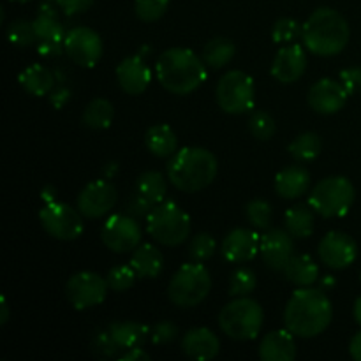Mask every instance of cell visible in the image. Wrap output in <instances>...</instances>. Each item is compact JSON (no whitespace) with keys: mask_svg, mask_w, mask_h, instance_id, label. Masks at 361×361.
Returning a JSON list of instances; mask_svg holds the SVG:
<instances>
[{"mask_svg":"<svg viewBox=\"0 0 361 361\" xmlns=\"http://www.w3.org/2000/svg\"><path fill=\"white\" fill-rule=\"evenodd\" d=\"M334 319V305L323 289L300 288L284 309V324L295 337L312 338L323 334Z\"/></svg>","mask_w":361,"mask_h":361,"instance_id":"obj_1","label":"cell"},{"mask_svg":"<svg viewBox=\"0 0 361 361\" xmlns=\"http://www.w3.org/2000/svg\"><path fill=\"white\" fill-rule=\"evenodd\" d=\"M159 83L175 95H189L207 81V63L189 48H169L155 63Z\"/></svg>","mask_w":361,"mask_h":361,"instance_id":"obj_2","label":"cell"},{"mask_svg":"<svg viewBox=\"0 0 361 361\" xmlns=\"http://www.w3.org/2000/svg\"><path fill=\"white\" fill-rule=\"evenodd\" d=\"M351 37L348 20L331 7L314 11L302 27L303 46L317 56H334L344 51Z\"/></svg>","mask_w":361,"mask_h":361,"instance_id":"obj_3","label":"cell"},{"mask_svg":"<svg viewBox=\"0 0 361 361\" xmlns=\"http://www.w3.org/2000/svg\"><path fill=\"white\" fill-rule=\"evenodd\" d=\"M219 171L215 155L203 147H185L168 162V178L182 192H200L212 185Z\"/></svg>","mask_w":361,"mask_h":361,"instance_id":"obj_4","label":"cell"},{"mask_svg":"<svg viewBox=\"0 0 361 361\" xmlns=\"http://www.w3.org/2000/svg\"><path fill=\"white\" fill-rule=\"evenodd\" d=\"M264 323V310L256 300L249 296H236L222 307L219 314V326L222 334L233 341H254Z\"/></svg>","mask_w":361,"mask_h":361,"instance_id":"obj_5","label":"cell"},{"mask_svg":"<svg viewBox=\"0 0 361 361\" xmlns=\"http://www.w3.org/2000/svg\"><path fill=\"white\" fill-rule=\"evenodd\" d=\"M190 217L175 201H162L147 215V231L157 243L166 247L182 245L190 235Z\"/></svg>","mask_w":361,"mask_h":361,"instance_id":"obj_6","label":"cell"},{"mask_svg":"<svg viewBox=\"0 0 361 361\" xmlns=\"http://www.w3.org/2000/svg\"><path fill=\"white\" fill-rule=\"evenodd\" d=\"M212 291V275L201 263H187L178 268L168 286V296L176 307L192 309L203 303Z\"/></svg>","mask_w":361,"mask_h":361,"instance_id":"obj_7","label":"cell"},{"mask_svg":"<svg viewBox=\"0 0 361 361\" xmlns=\"http://www.w3.org/2000/svg\"><path fill=\"white\" fill-rule=\"evenodd\" d=\"M355 185L345 176H328L312 189L309 204L321 217H344L355 203Z\"/></svg>","mask_w":361,"mask_h":361,"instance_id":"obj_8","label":"cell"},{"mask_svg":"<svg viewBox=\"0 0 361 361\" xmlns=\"http://www.w3.org/2000/svg\"><path fill=\"white\" fill-rule=\"evenodd\" d=\"M215 99H217L219 108L229 115H242V113L250 111L256 101L254 80L243 71H228L219 80Z\"/></svg>","mask_w":361,"mask_h":361,"instance_id":"obj_9","label":"cell"},{"mask_svg":"<svg viewBox=\"0 0 361 361\" xmlns=\"http://www.w3.org/2000/svg\"><path fill=\"white\" fill-rule=\"evenodd\" d=\"M83 219L80 210H74L67 203H59V201H49L39 212L42 229L51 238L62 242H73L80 238L83 233Z\"/></svg>","mask_w":361,"mask_h":361,"instance_id":"obj_10","label":"cell"},{"mask_svg":"<svg viewBox=\"0 0 361 361\" xmlns=\"http://www.w3.org/2000/svg\"><path fill=\"white\" fill-rule=\"evenodd\" d=\"M108 281L95 271H78L67 281L66 296L76 310L101 305L108 295Z\"/></svg>","mask_w":361,"mask_h":361,"instance_id":"obj_11","label":"cell"},{"mask_svg":"<svg viewBox=\"0 0 361 361\" xmlns=\"http://www.w3.org/2000/svg\"><path fill=\"white\" fill-rule=\"evenodd\" d=\"M101 240L106 249L115 254L133 252L141 243V228L130 215L115 214L101 228Z\"/></svg>","mask_w":361,"mask_h":361,"instance_id":"obj_12","label":"cell"},{"mask_svg":"<svg viewBox=\"0 0 361 361\" xmlns=\"http://www.w3.org/2000/svg\"><path fill=\"white\" fill-rule=\"evenodd\" d=\"M66 53L76 66L92 69L102 56V39L94 28L74 27L66 34Z\"/></svg>","mask_w":361,"mask_h":361,"instance_id":"obj_13","label":"cell"},{"mask_svg":"<svg viewBox=\"0 0 361 361\" xmlns=\"http://www.w3.org/2000/svg\"><path fill=\"white\" fill-rule=\"evenodd\" d=\"M35 37H37V51L42 56H59L66 51V32L56 20V13L49 6H41L37 18L34 21Z\"/></svg>","mask_w":361,"mask_h":361,"instance_id":"obj_14","label":"cell"},{"mask_svg":"<svg viewBox=\"0 0 361 361\" xmlns=\"http://www.w3.org/2000/svg\"><path fill=\"white\" fill-rule=\"evenodd\" d=\"M319 259L331 270H344L351 267L358 256V245L349 235L342 231H330L321 238L317 247Z\"/></svg>","mask_w":361,"mask_h":361,"instance_id":"obj_15","label":"cell"},{"mask_svg":"<svg viewBox=\"0 0 361 361\" xmlns=\"http://www.w3.org/2000/svg\"><path fill=\"white\" fill-rule=\"evenodd\" d=\"M116 189L108 180H95L90 182L78 196V210L85 219H101L115 208Z\"/></svg>","mask_w":361,"mask_h":361,"instance_id":"obj_16","label":"cell"},{"mask_svg":"<svg viewBox=\"0 0 361 361\" xmlns=\"http://www.w3.org/2000/svg\"><path fill=\"white\" fill-rule=\"evenodd\" d=\"M259 254L270 270L284 271L286 264L295 256V236L286 229H267L261 235Z\"/></svg>","mask_w":361,"mask_h":361,"instance_id":"obj_17","label":"cell"},{"mask_svg":"<svg viewBox=\"0 0 361 361\" xmlns=\"http://www.w3.org/2000/svg\"><path fill=\"white\" fill-rule=\"evenodd\" d=\"M348 97V90L342 87L341 81L331 80V78H323V80L316 81L310 87L307 101H309V106L316 113L334 115V113L341 111L344 108Z\"/></svg>","mask_w":361,"mask_h":361,"instance_id":"obj_18","label":"cell"},{"mask_svg":"<svg viewBox=\"0 0 361 361\" xmlns=\"http://www.w3.org/2000/svg\"><path fill=\"white\" fill-rule=\"evenodd\" d=\"M261 236L247 228H236L226 235L221 254L229 263H247L259 254Z\"/></svg>","mask_w":361,"mask_h":361,"instance_id":"obj_19","label":"cell"},{"mask_svg":"<svg viewBox=\"0 0 361 361\" xmlns=\"http://www.w3.org/2000/svg\"><path fill=\"white\" fill-rule=\"evenodd\" d=\"M307 51L300 44H289L279 49L271 62V76L279 83H295L305 74Z\"/></svg>","mask_w":361,"mask_h":361,"instance_id":"obj_20","label":"cell"},{"mask_svg":"<svg viewBox=\"0 0 361 361\" xmlns=\"http://www.w3.org/2000/svg\"><path fill=\"white\" fill-rule=\"evenodd\" d=\"M152 69L141 55L127 56L116 66V80L120 88L129 95H141L152 83Z\"/></svg>","mask_w":361,"mask_h":361,"instance_id":"obj_21","label":"cell"},{"mask_svg":"<svg viewBox=\"0 0 361 361\" xmlns=\"http://www.w3.org/2000/svg\"><path fill=\"white\" fill-rule=\"evenodd\" d=\"M183 355L189 356L190 360L196 361H208L214 360L221 351V341L217 335L208 328L200 326L192 328L183 335L182 341Z\"/></svg>","mask_w":361,"mask_h":361,"instance_id":"obj_22","label":"cell"},{"mask_svg":"<svg viewBox=\"0 0 361 361\" xmlns=\"http://www.w3.org/2000/svg\"><path fill=\"white\" fill-rule=\"evenodd\" d=\"M259 358L263 361H293L296 358L295 335L288 328L264 335L259 344Z\"/></svg>","mask_w":361,"mask_h":361,"instance_id":"obj_23","label":"cell"},{"mask_svg":"<svg viewBox=\"0 0 361 361\" xmlns=\"http://www.w3.org/2000/svg\"><path fill=\"white\" fill-rule=\"evenodd\" d=\"M310 187V173L303 166H288L275 176V192L284 200L302 197Z\"/></svg>","mask_w":361,"mask_h":361,"instance_id":"obj_24","label":"cell"},{"mask_svg":"<svg viewBox=\"0 0 361 361\" xmlns=\"http://www.w3.org/2000/svg\"><path fill=\"white\" fill-rule=\"evenodd\" d=\"M130 267L141 279H157L164 270V256L161 250L152 243H140L133 250Z\"/></svg>","mask_w":361,"mask_h":361,"instance_id":"obj_25","label":"cell"},{"mask_svg":"<svg viewBox=\"0 0 361 361\" xmlns=\"http://www.w3.org/2000/svg\"><path fill=\"white\" fill-rule=\"evenodd\" d=\"M18 81H20L21 88L34 97L48 95L55 88V74L41 63H32V66L25 67L18 76Z\"/></svg>","mask_w":361,"mask_h":361,"instance_id":"obj_26","label":"cell"},{"mask_svg":"<svg viewBox=\"0 0 361 361\" xmlns=\"http://www.w3.org/2000/svg\"><path fill=\"white\" fill-rule=\"evenodd\" d=\"M145 145L148 152L159 159H168L178 152V136L166 123L152 126L145 134Z\"/></svg>","mask_w":361,"mask_h":361,"instance_id":"obj_27","label":"cell"},{"mask_svg":"<svg viewBox=\"0 0 361 361\" xmlns=\"http://www.w3.org/2000/svg\"><path fill=\"white\" fill-rule=\"evenodd\" d=\"M108 330L118 348L122 351H127L133 348H143L145 342L150 338L152 328H148L147 324L134 323V321H122V323L109 324Z\"/></svg>","mask_w":361,"mask_h":361,"instance_id":"obj_28","label":"cell"},{"mask_svg":"<svg viewBox=\"0 0 361 361\" xmlns=\"http://www.w3.org/2000/svg\"><path fill=\"white\" fill-rule=\"evenodd\" d=\"M284 277L298 288H310L319 281V267L314 263L310 256L298 254V256H293L291 261L286 264Z\"/></svg>","mask_w":361,"mask_h":361,"instance_id":"obj_29","label":"cell"},{"mask_svg":"<svg viewBox=\"0 0 361 361\" xmlns=\"http://www.w3.org/2000/svg\"><path fill=\"white\" fill-rule=\"evenodd\" d=\"M286 231L295 238H309L314 231V208L307 204H295L284 215Z\"/></svg>","mask_w":361,"mask_h":361,"instance_id":"obj_30","label":"cell"},{"mask_svg":"<svg viewBox=\"0 0 361 361\" xmlns=\"http://www.w3.org/2000/svg\"><path fill=\"white\" fill-rule=\"evenodd\" d=\"M236 53L235 42L229 41L228 37H215L207 42L203 48V62L210 69H221V67L228 66L233 60Z\"/></svg>","mask_w":361,"mask_h":361,"instance_id":"obj_31","label":"cell"},{"mask_svg":"<svg viewBox=\"0 0 361 361\" xmlns=\"http://www.w3.org/2000/svg\"><path fill=\"white\" fill-rule=\"evenodd\" d=\"M136 192L143 196L148 203L155 204L162 203L166 200V192H168V182H166L164 175L159 171H145L141 173L140 178L136 182Z\"/></svg>","mask_w":361,"mask_h":361,"instance_id":"obj_32","label":"cell"},{"mask_svg":"<svg viewBox=\"0 0 361 361\" xmlns=\"http://www.w3.org/2000/svg\"><path fill=\"white\" fill-rule=\"evenodd\" d=\"M113 116H115V109L113 104L108 99L95 97L92 99L87 104L83 111V123L88 129L94 130H102L108 129L113 122Z\"/></svg>","mask_w":361,"mask_h":361,"instance_id":"obj_33","label":"cell"},{"mask_svg":"<svg viewBox=\"0 0 361 361\" xmlns=\"http://www.w3.org/2000/svg\"><path fill=\"white\" fill-rule=\"evenodd\" d=\"M289 155L300 162L314 161L323 152V141L316 133H303L289 143Z\"/></svg>","mask_w":361,"mask_h":361,"instance_id":"obj_34","label":"cell"},{"mask_svg":"<svg viewBox=\"0 0 361 361\" xmlns=\"http://www.w3.org/2000/svg\"><path fill=\"white\" fill-rule=\"evenodd\" d=\"M249 130L256 140L268 141L277 133V123L274 116L267 111H254L249 118Z\"/></svg>","mask_w":361,"mask_h":361,"instance_id":"obj_35","label":"cell"},{"mask_svg":"<svg viewBox=\"0 0 361 361\" xmlns=\"http://www.w3.org/2000/svg\"><path fill=\"white\" fill-rule=\"evenodd\" d=\"M245 215L247 221L256 229H268L271 224V217H274V210L268 201L252 200L245 207Z\"/></svg>","mask_w":361,"mask_h":361,"instance_id":"obj_36","label":"cell"},{"mask_svg":"<svg viewBox=\"0 0 361 361\" xmlns=\"http://www.w3.org/2000/svg\"><path fill=\"white\" fill-rule=\"evenodd\" d=\"M7 39L13 46L18 48H25V46H30L37 41L34 30V23L27 20H16L7 27Z\"/></svg>","mask_w":361,"mask_h":361,"instance_id":"obj_37","label":"cell"},{"mask_svg":"<svg viewBox=\"0 0 361 361\" xmlns=\"http://www.w3.org/2000/svg\"><path fill=\"white\" fill-rule=\"evenodd\" d=\"M257 279L250 268H238L235 274L231 275V282H229V295L233 298L236 296H249L250 293L256 289Z\"/></svg>","mask_w":361,"mask_h":361,"instance_id":"obj_38","label":"cell"},{"mask_svg":"<svg viewBox=\"0 0 361 361\" xmlns=\"http://www.w3.org/2000/svg\"><path fill=\"white\" fill-rule=\"evenodd\" d=\"M169 9V0H134L136 16L145 23L161 20Z\"/></svg>","mask_w":361,"mask_h":361,"instance_id":"obj_39","label":"cell"},{"mask_svg":"<svg viewBox=\"0 0 361 361\" xmlns=\"http://www.w3.org/2000/svg\"><path fill=\"white\" fill-rule=\"evenodd\" d=\"M136 279L137 274L134 271V268L130 264H120V267H115L109 270L106 281H108L109 289H113L116 293H123L133 288Z\"/></svg>","mask_w":361,"mask_h":361,"instance_id":"obj_40","label":"cell"},{"mask_svg":"<svg viewBox=\"0 0 361 361\" xmlns=\"http://www.w3.org/2000/svg\"><path fill=\"white\" fill-rule=\"evenodd\" d=\"M215 249H217V243L212 238V235L208 233H200L192 238L189 245V256L192 261H197V263H204V261L210 259L215 254Z\"/></svg>","mask_w":361,"mask_h":361,"instance_id":"obj_41","label":"cell"},{"mask_svg":"<svg viewBox=\"0 0 361 361\" xmlns=\"http://www.w3.org/2000/svg\"><path fill=\"white\" fill-rule=\"evenodd\" d=\"M300 34H302V27L293 18H281V20L275 21L274 28H271V39L277 44L293 42Z\"/></svg>","mask_w":361,"mask_h":361,"instance_id":"obj_42","label":"cell"},{"mask_svg":"<svg viewBox=\"0 0 361 361\" xmlns=\"http://www.w3.org/2000/svg\"><path fill=\"white\" fill-rule=\"evenodd\" d=\"M92 349L95 351V355L102 356V358H118L120 351L118 344L115 342V338L111 337L109 330L97 331L92 338Z\"/></svg>","mask_w":361,"mask_h":361,"instance_id":"obj_43","label":"cell"},{"mask_svg":"<svg viewBox=\"0 0 361 361\" xmlns=\"http://www.w3.org/2000/svg\"><path fill=\"white\" fill-rule=\"evenodd\" d=\"M176 335H178L176 324H173L171 321H162L150 330V341L155 345H166L175 341Z\"/></svg>","mask_w":361,"mask_h":361,"instance_id":"obj_44","label":"cell"},{"mask_svg":"<svg viewBox=\"0 0 361 361\" xmlns=\"http://www.w3.org/2000/svg\"><path fill=\"white\" fill-rule=\"evenodd\" d=\"M338 81L348 90L349 95L360 94L361 92V67H348L341 73Z\"/></svg>","mask_w":361,"mask_h":361,"instance_id":"obj_45","label":"cell"},{"mask_svg":"<svg viewBox=\"0 0 361 361\" xmlns=\"http://www.w3.org/2000/svg\"><path fill=\"white\" fill-rule=\"evenodd\" d=\"M55 2L63 11L66 16H76V14H81L90 9L95 0H55Z\"/></svg>","mask_w":361,"mask_h":361,"instance_id":"obj_46","label":"cell"},{"mask_svg":"<svg viewBox=\"0 0 361 361\" xmlns=\"http://www.w3.org/2000/svg\"><path fill=\"white\" fill-rule=\"evenodd\" d=\"M152 208H154V204L148 203V201L145 200L143 196H140L137 192L129 203V212L133 215H136V217H147V215L152 212Z\"/></svg>","mask_w":361,"mask_h":361,"instance_id":"obj_47","label":"cell"},{"mask_svg":"<svg viewBox=\"0 0 361 361\" xmlns=\"http://www.w3.org/2000/svg\"><path fill=\"white\" fill-rule=\"evenodd\" d=\"M71 99V90L69 88H53L51 92H49V101H51V104L55 106L56 109H62L63 106L67 104V101Z\"/></svg>","mask_w":361,"mask_h":361,"instance_id":"obj_48","label":"cell"},{"mask_svg":"<svg viewBox=\"0 0 361 361\" xmlns=\"http://www.w3.org/2000/svg\"><path fill=\"white\" fill-rule=\"evenodd\" d=\"M120 361H148L150 355L143 348H133L123 351V355L118 356Z\"/></svg>","mask_w":361,"mask_h":361,"instance_id":"obj_49","label":"cell"},{"mask_svg":"<svg viewBox=\"0 0 361 361\" xmlns=\"http://www.w3.org/2000/svg\"><path fill=\"white\" fill-rule=\"evenodd\" d=\"M349 355L353 356L356 361H361V331L351 338V344H349Z\"/></svg>","mask_w":361,"mask_h":361,"instance_id":"obj_50","label":"cell"},{"mask_svg":"<svg viewBox=\"0 0 361 361\" xmlns=\"http://www.w3.org/2000/svg\"><path fill=\"white\" fill-rule=\"evenodd\" d=\"M9 305H7V300L6 296H0V324H7V321H9Z\"/></svg>","mask_w":361,"mask_h":361,"instance_id":"obj_51","label":"cell"},{"mask_svg":"<svg viewBox=\"0 0 361 361\" xmlns=\"http://www.w3.org/2000/svg\"><path fill=\"white\" fill-rule=\"evenodd\" d=\"M335 284H337V282H335L334 275H324V277L321 279V289H323V291H331V289L335 288Z\"/></svg>","mask_w":361,"mask_h":361,"instance_id":"obj_52","label":"cell"},{"mask_svg":"<svg viewBox=\"0 0 361 361\" xmlns=\"http://www.w3.org/2000/svg\"><path fill=\"white\" fill-rule=\"evenodd\" d=\"M353 316H355L356 323L361 326V296H358L355 302V307H353Z\"/></svg>","mask_w":361,"mask_h":361,"instance_id":"obj_53","label":"cell"},{"mask_svg":"<svg viewBox=\"0 0 361 361\" xmlns=\"http://www.w3.org/2000/svg\"><path fill=\"white\" fill-rule=\"evenodd\" d=\"M11 2H18V4H27V2H30V0H11Z\"/></svg>","mask_w":361,"mask_h":361,"instance_id":"obj_54","label":"cell"},{"mask_svg":"<svg viewBox=\"0 0 361 361\" xmlns=\"http://www.w3.org/2000/svg\"><path fill=\"white\" fill-rule=\"evenodd\" d=\"M360 282H361V271H360Z\"/></svg>","mask_w":361,"mask_h":361,"instance_id":"obj_55","label":"cell"}]
</instances>
